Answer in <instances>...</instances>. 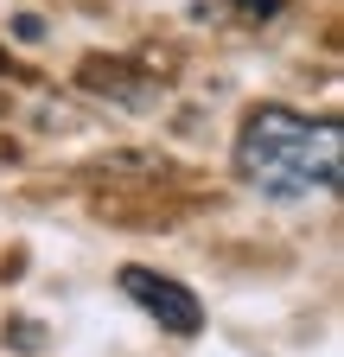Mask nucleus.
<instances>
[{
  "mask_svg": "<svg viewBox=\"0 0 344 357\" xmlns=\"http://www.w3.org/2000/svg\"><path fill=\"white\" fill-rule=\"evenodd\" d=\"M236 178L262 198H313L344 178V134L325 115L299 109H249L236 134Z\"/></svg>",
  "mask_w": 344,
  "mask_h": 357,
  "instance_id": "1",
  "label": "nucleus"
},
{
  "mask_svg": "<svg viewBox=\"0 0 344 357\" xmlns=\"http://www.w3.org/2000/svg\"><path fill=\"white\" fill-rule=\"evenodd\" d=\"M115 281H121V294L134 300L147 319H159V332H172V338H198L204 306H198L191 287H179L172 275H159V268H141V261H127Z\"/></svg>",
  "mask_w": 344,
  "mask_h": 357,
  "instance_id": "2",
  "label": "nucleus"
},
{
  "mask_svg": "<svg viewBox=\"0 0 344 357\" xmlns=\"http://www.w3.org/2000/svg\"><path fill=\"white\" fill-rule=\"evenodd\" d=\"M236 7H242V13H249V20H268V13H274V7H281V0H236Z\"/></svg>",
  "mask_w": 344,
  "mask_h": 357,
  "instance_id": "3",
  "label": "nucleus"
}]
</instances>
